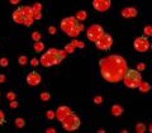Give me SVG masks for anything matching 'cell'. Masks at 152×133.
<instances>
[{"label": "cell", "mask_w": 152, "mask_h": 133, "mask_svg": "<svg viewBox=\"0 0 152 133\" xmlns=\"http://www.w3.org/2000/svg\"><path fill=\"white\" fill-rule=\"evenodd\" d=\"M61 123H62V128L67 132H74L79 129L80 126H81V121H80L79 115H76L74 112H71Z\"/></svg>", "instance_id": "6"}, {"label": "cell", "mask_w": 152, "mask_h": 133, "mask_svg": "<svg viewBox=\"0 0 152 133\" xmlns=\"http://www.w3.org/2000/svg\"><path fill=\"white\" fill-rule=\"evenodd\" d=\"M5 80H7V77H5V75H4V74H0V84L5 83Z\"/></svg>", "instance_id": "36"}, {"label": "cell", "mask_w": 152, "mask_h": 133, "mask_svg": "<svg viewBox=\"0 0 152 133\" xmlns=\"http://www.w3.org/2000/svg\"><path fill=\"white\" fill-rule=\"evenodd\" d=\"M60 27L62 29L64 33H66L69 37L77 38L81 32L85 29V27L79 19H76V17H66L64 18L60 23Z\"/></svg>", "instance_id": "3"}, {"label": "cell", "mask_w": 152, "mask_h": 133, "mask_svg": "<svg viewBox=\"0 0 152 133\" xmlns=\"http://www.w3.org/2000/svg\"><path fill=\"white\" fill-rule=\"evenodd\" d=\"M12 18L17 24H22V26H26V27H31L33 24V22H34L32 7H29V5L18 7L13 12Z\"/></svg>", "instance_id": "4"}, {"label": "cell", "mask_w": 152, "mask_h": 133, "mask_svg": "<svg viewBox=\"0 0 152 133\" xmlns=\"http://www.w3.org/2000/svg\"><path fill=\"white\" fill-rule=\"evenodd\" d=\"M32 10H33V17L34 20H39L42 19V4L41 3H34L32 5Z\"/></svg>", "instance_id": "14"}, {"label": "cell", "mask_w": 152, "mask_h": 133, "mask_svg": "<svg viewBox=\"0 0 152 133\" xmlns=\"http://www.w3.org/2000/svg\"><path fill=\"white\" fill-rule=\"evenodd\" d=\"M69 53L65 50H58V48H48L43 55L39 57L41 60V65L45 67H52V66L60 65L66 58V56Z\"/></svg>", "instance_id": "2"}, {"label": "cell", "mask_w": 152, "mask_h": 133, "mask_svg": "<svg viewBox=\"0 0 152 133\" xmlns=\"http://www.w3.org/2000/svg\"><path fill=\"white\" fill-rule=\"evenodd\" d=\"M104 33H105L104 32V28L100 24H91L86 29V37L89 41L95 42L102 34H104Z\"/></svg>", "instance_id": "9"}, {"label": "cell", "mask_w": 152, "mask_h": 133, "mask_svg": "<svg viewBox=\"0 0 152 133\" xmlns=\"http://www.w3.org/2000/svg\"><path fill=\"white\" fill-rule=\"evenodd\" d=\"M18 62L20 66H26L28 64V57L26 55H22V56H19V58H18Z\"/></svg>", "instance_id": "21"}, {"label": "cell", "mask_w": 152, "mask_h": 133, "mask_svg": "<svg viewBox=\"0 0 152 133\" xmlns=\"http://www.w3.org/2000/svg\"><path fill=\"white\" fill-rule=\"evenodd\" d=\"M94 43H95V46H96L98 50L109 51L113 46V37L109 34V33H104V34H102L96 41L94 42Z\"/></svg>", "instance_id": "7"}, {"label": "cell", "mask_w": 152, "mask_h": 133, "mask_svg": "<svg viewBox=\"0 0 152 133\" xmlns=\"http://www.w3.org/2000/svg\"><path fill=\"white\" fill-rule=\"evenodd\" d=\"M46 133H56V129H55V128H47Z\"/></svg>", "instance_id": "38"}, {"label": "cell", "mask_w": 152, "mask_h": 133, "mask_svg": "<svg viewBox=\"0 0 152 133\" xmlns=\"http://www.w3.org/2000/svg\"><path fill=\"white\" fill-rule=\"evenodd\" d=\"M123 83L128 89H138L140 84L142 83L141 71L137 69H128L124 77H123Z\"/></svg>", "instance_id": "5"}, {"label": "cell", "mask_w": 152, "mask_h": 133, "mask_svg": "<svg viewBox=\"0 0 152 133\" xmlns=\"http://www.w3.org/2000/svg\"><path fill=\"white\" fill-rule=\"evenodd\" d=\"M137 70H138V71H143V70H146V64L140 62L138 65H137Z\"/></svg>", "instance_id": "33"}, {"label": "cell", "mask_w": 152, "mask_h": 133, "mask_svg": "<svg viewBox=\"0 0 152 133\" xmlns=\"http://www.w3.org/2000/svg\"><path fill=\"white\" fill-rule=\"evenodd\" d=\"M39 98H41L42 102H48L50 99H51V94L48 91H43V93L39 95Z\"/></svg>", "instance_id": "23"}, {"label": "cell", "mask_w": 152, "mask_h": 133, "mask_svg": "<svg viewBox=\"0 0 152 133\" xmlns=\"http://www.w3.org/2000/svg\"><path fill=\"white\" fill-rule=\"evenodd\" d=\"M93 100H94L95 104H102V103H103V98L100 96V95H96V96H95Z\"/></svg>", "instance_id": "31"}, {"label": "cell", "mask_w": 152, "mask_h": 133, "mask_svg": "<svg viewBox=\"0 0 152 133\" xmlns=\"http://www.w3.org/2000/svg\"><path fill=\"white\" fill-rule=\"evenodd\" d=\"M10 108H12V109L18 108V102H17V100H12V102H10Z\"/></svg>", "instance_id": "34"}, {"label": "cell", "mask_w": 152, "mask_h": 133, "mask_svg": "<svg viewBox=\"0 0 152 133\" xmlns=\"http://www.w3.org/2000/svg\"><path fill=\"white\" fill-rule=\"evenodd\" d=\"M5 123V115H4V112L0 110V126H3Z\"/></svg>", "instance_id": "32"}, {"label": "cell", "mask_w": 152, "mask_h": 133, "mask_svg": "<svg viewBox=\"0 0 152 133\" xmlns=\"http://www.w3.org/2000/svg\"><path fill=\"white\" fill-rule=\"evenodd\" d=\"M9 3L13 4V5H18V4L20 3V0H9Z\"/></svg>", "instance_id": "37"}, {"label": "cell", "mask_w": 152, "mask_h": 133, "mask_svg": "<svg viewBox=\"0 0 152 133\" xmlns=\"http://www.w3.org/2000/svg\"><path fill=\"white\" fill-rule=\"evenodd\" d=\"M72 43H74V46L76 47V48H80V50H83L84 47H85V45H84V42H83V41L74 39V41H72Z\"/></svg>", "instance_id": "25"}, {"label": "cell", "mask_w": 152, "mask_h": 133, "mask_svg": "<svg viewBox=\"0 0 152 133\" xmlns=\"http://www.w3.org/2000/svg\"><path fill=\"white\" fill-rule=\"evenodd\" d=\"M122 17L123 18H127V19H131V18H136L137 14H138V10L133 7H127V8H123L122 9Z\"/></svg>", "instance_id": "13"}, {"label": "cell", "mask_w": 152, "mask_h": 133, "mask_svg": "<svg viewBox=\"0 0 152 133\" xmlns=\"http://www.w3.org/2000/svg\"><path fill=\"white\" fill-rule=\"evenodd\" d=\"M151 89H152V85L150 83H147V81H143V80H142V83L140 84V86H138V90L141 93H148Z\"/></svg>", "instance_id": "16"}, {"label": "cell", "mask_w": 152, "mask_h": 133, "mask_svg": "<svg viewBox=\"0 0 152 133\" xmlns=\"http://www.w3.org/2000/svg\"><path fill=\"white\" fill-rule=\"evenodd\" d=\"M8 65H9L8 58H5V57H1V58H0V66H1V67H8Z\"/></svg>", "instance_id": "28"}, {"label": "cell", "mask_w": 152, "mask_h": 133, "mask_svg": "<svg viewBox=\"0 0 152 133\" xmlns=\"http://www.w3.org/2000/svg\"><path fill=\"white\" fill-rule=\"evenodd\" d=\"M39 64H41V60L36 58V57H34V58H32V60H31V66H33V67H37V66L39 65Z\"/></svg>", "instance_id": "30"}, {"label": "cell", "mask_w": 152, "mask_h": 133, "mask_svg": "<svg viewBox=\"0 0 152 133\" xmlns=\"http://www.w3.org/2000/svg\"><path fill=\"white\" fill-rule=\"evenodd\" d=\"M48 33L50 34H56V27H50L48 28Z\"/></svg>", "instance_id": "35"}, {"label": "cell", "mask_w": 152, "mask_h": 133, "mask_svg": "<svg viewBox=\"0 0 152 133\" xmlns=\"http://www.w3.org/2000/svg\"><path fill=\"white\" fill-rule=\"evenodd\" d=\"M14 126H15L17 128H23V127L26 126V121L23 119V118L18 117V118H15V119H14Z\"/></svg>", "instance_id": "20"}, {"label": "cell", "mask_w": 152, "mask_h": 133, "mask_svg": "<svg viewBox=\"0 0 152 133\" xmlns=\"http://www.w3.org/2000/svg\"><path fill=\"white\" fill-rule=\"evenodd\" d=\"M134 129H136V132H137V133H145V132H146V129H147V127H146L145 123L140 122V123H137V124H136Z\"/></svg>", "instance_id": "19"}, {"label": "cell", "mask_w": 152, "mask_h": 133, "mask_svg": "<svg viewBox=\"0 0 152 133\" xmlns=\"http://www.w3.org/2000/svg\"><path fill=\"white\" fill-rule=\"evenodd\" d=\"M110 112L114 117H121L123 114V112H124V109H123V107L119 105V104H114V105H112Z\"/></svg>", "instance_id": "15"}, {"label": "cell", "mask_w": 152, "mask_h": 133, "mask_svg": "<svg viewBox=\"0 0 152 133\" xmlns=\"http://www.w3.org/2000/svg\"><path fill=\"white\" fill-rule=\"evenodd\" d=\"M99 67L103 79L108 83L123 81L126 72L128 71V64L121 55H109L99 61Z\"/></svg>", "instance_id": "1"}, {"label": "cell", "mask_w": 152, "mask_h": 133, "mask_svg": "<svg viewBox=\"0 0 152 133\" xmlns=\"http://www.w3.org/2000/svg\"><path fill=\"white\" fill-rule=\"evenodd\" d=\"M75 17H76V19H79L80 22H84V20H86V18H88V12L86 10H79V12H76Z\"/></svg>", "instance_id": "18"}, {"label": "cell", "mask_w": 152, "mask_h": 133, "mask_svg": "<svg viewBox=\"0 0 152 133\" xmlns=\"http://www.w3.org/2000/svg\"><path fill=\"white\" fill-rule=\"evenodd\" d=\"M41 38H42V34L39 32H37V31H34L32 33V39L34 41V42H37V41H41Z\"/></svg>", "instance_id": "26"}, {"label": "cell", "mask_w": 152, "mask_h": 133, "mask_svg": "<svg viewBox=\"0 0 152 133\" xmlns=\"http://www.w3.org/2000/svg\"><path fill=\"white\" fill-rule=\"evenodd\" d=\"M143 33L147 37H152V26H146L143 28Z\"/></svg>", "instance_id": "24"}, {"label": "cell", "mask_w": 152, "mask_h": 133, "mask_svg": "<svg viewBox=\"0 0 152 133\" xmlns=\"http://www.w3.org/2000/svg\"><path fill=\"white\" fill-rule=\"evenodd\" d=\"M151 50H152V43H151Z\"/></svg>", "instance_id": "40"}, {"label": "cell", "mask_w": 152, "mask_h": 133, "mask_svg": "<svg viewBox=\"0 0 152 133\" xmlns=\"http://www.w3.org/2000/svg\"><path fill=\"white\" fill-rule=\"evenodd\" d=\"M33 50H34L37 53H41V52H43V50H45V43L43 42H41V41L34 42V45H33Z\"/></svg>", "instance_id": "17"}, {"label": "cell", "mask_w": 152, "mask_h": 133, "mask_svg": "<svg viewBox=\"0 0 152 133\" xmlns=\"http://www.w3.org/2000/svg\"><path fill=\"white\" fill-rule=\"evenodd\" d=\"M46 117H47V119H50V121L55 119L56 118V112L55 110H47L46 112Z\"/></svg>", "instance_id": "27"}, {"label": "cell", "mask_w": 152, "mask_h": 133, "mask_svg": "<svg viewBox=\"0 0 152 133\" xmlns=\"http://www.w3.org/2000/svg\"><path fill=\"white\" fill-rule=\"evenodd\" d=\"M71 112H72V110L70 109V107H67V105H61V107L57 108V110H56V118L60 122H62Z\"/></svg>", "instance_id": "12"}, {"label": "cell", "mask_w": 152, "mask_h": 133, "mask_svg": "<svg viewBox=\"0 0 152 133\" xmlns=\"http://www.w3.org/2000/svg\"><path fill=\"white\" fill-rule=\"evenodd\" d=\"M133 47L137 52H141V53H145L151 48V43L148 41V37L147 36H140L137 37L134 42H133Z\"/></svg>", "instance_id": "8"}, {"label": "cell", "mask_w": 152, "mask_h": 133, "mask_svg": "<svg viewBox=\"0 0 152 133\" xmlns=\"http://www.w3.org/2000/svg\"><path fill=\"white\" fill-rule=\"evenodd\" d=\"M148 131H150V132H151V133H152V123H151V124H150V126H148Z\"/></svg>", "instance_id": "39"}, {"label": "cell", "mask_w": 152, "mask_h": 133, "mask_svg": "<svg viewBox=\"0 0 152 133\" xmlns=\"http://www.w3.org/2000/svg\"><path fill=\"white\" fill-rule=\"evenodd\" d=\"M7 98L9 99V100H15V99H17V94L15 93H14V91H9L8 94H7Z\"/></svg>", "instance_id": "29"}, {"label": "cell", "mask_w": 152, "mask_h": 133, "mask_svg": "<svg viewBox=\"0 0 152 133\" xmlns=\"http://www.w3.org/2000/svg\"><path fill=\"white\" fill-rule=\"evenodd\" d=\"M26 81H27V84L29 85V86H38V85L41 84V81H42V76L39 75V72H37V71L33 70L27 75Z\"/></svg>", "instance_id": "11"}, {"label": "cell", "mask_w": 152, "mask_h": 133, "mask_svg": "<svg viewBox=\"0 0 152 133\" xmlns=\"http://www.w3.org/2000/svg\"><path fill=\"white\" fill-rule=\"evenodd\" d=\"M75 50H76V47L74 46L72 42H70V43H67V45L65 46V51L67 52V53H72V52H74Z\"/></svg>", "instance_id": "22"}, {"label": "cell", "mask_w": 152, "mask_h": 133, "mask_svg": "<svg viewBox=\"0 0 152 133\" xmlns=\"http://www.w3.org/2000/svg\"><path fill=\"white\" fill-rule=\"evenodd\" d=\"M112 7V0H93V8L98 12H108Z\"/></svg>", "instance_id": "10"}]
</instances>
